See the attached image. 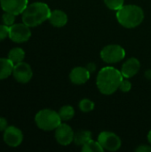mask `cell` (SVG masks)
Returning <instances> with one entry per match:
<instances>
[{"instance_id": "26", "label": "cell", "mask_w": 151, "mask_h": 152, "mask_svg": "<svg viewBox=\"0 0 151 152\" xmlns=\"http://www.w3.org/2000/svg\"><path fill=\"white\" fill-rule=\"evenodd\" d=\"M7 121L4 118H0V132L4 131L7 128Z\"/></svg>"}, {"instance_id": "24", "label": "cell", "mask_w": 151, "mask_h": 152, "mask_svg": "<svg viewBox=\"0 0 151 152\" xmlns=\"http://www.w3.org/2000/svg\"><path fill=\"white\" fill-rule=\"evenodd\" d=\"M9 34H10V27L4 24L0 25V41L9 37Z\"/></svg>"}, {"instance_id": "17", "label": "cell", "mask_w": 151, "mask_h": 152, "mask_svg": "<svg viewBox=\"0 0 151 152\" xmlns=\"http://www.w3.org/2000/svg\"><path fill=\"white\" fill-rule=\"evenodd\" d=\"M8 58L14 63H19V62H21L24 58H25V52L22 48H20V47H15V48H12L10 52H9V54H8Z\"/></svg>"}, {"instance_id": "13", "label": "cell", "mask_w": 151, "mask_h": 152, "mask_svg": "<svg viewBox=\"0 0 151 152\" xmlns=\"http://www.w3.org/2000/svg\"><path fill=\"white\" fill-rule=\"evenodd\" d=\"M91 73L85 67H76L69 73V79L75 85L85 84L90 79Z\"/></svg>"}, {"instance_id": "22", "label": "cell", "mask_w": 151, "mask_h": 152, "mask_svg": "<svg viewBox=\"0 0 151 152\" xmlns=\"http://www.w3.org/2000/svg\"><path fill=\"white\" fill-rule=\"evenodd\" d=\"M2 20H3V22H4V25L11 27L14 23L15 14L11 13V12H4V13L2 16Z\"/></svg>"}, {"instance_id": "28", "label": "cell", "mask_w": 151, "mask_h": 152, "mask_svg": "<svg viewBox=\"0 0 151 152\" xmlns=\"http://www.w3.org/2000/svg\"><path fill=\"white\" fill-rule=\"evenodd\" d=\"M145 76H146V77H147L148 79H151V70L150 69H149V70H147V71H146V73H145Z\"/></svg>"}, {"instance_id": "27", "label": "cell", "mask_w": 151, "mask_h": 152, "mask_svg": "<svg viewBox=\"0 0 151 152\" xmlns=\"http://www.w3.org/2000/svg\"><path fill=\"white\" fill-rule=\"evenodd\" d=\"M86 69L89 70L90 73H92L93 71H94L96 69V65L94 63H89L87 66H86Z\"/></svg>"}, {"instance_id": "20", "label": "cell", "mask_w": 151, "mask_h": 152, "mask_svg": "<svg viewBox=\"0 0 151 152\" xmlns=\"http://www.w3.org/2000/svg\"><path fill=\"white\" fill-rule=\"evenodd\" d=\"M79 110L82 112H91L94 110V102L93 101H91L90 99H83L79 102L78 104Z\"/></svg>"}, {"instance_id": "11", "label": "cell", "mask_w": 151, "mask_h": 152, "mask_svg": "<svg viewBox=\"0 0 151 152\" xmlns=\"http://www.w3.org/2000/svg\"><path fill=\"white\" fill-rule=\"evenodd\" d=\"M28 0H0V4L4 12L20 14L28 6Z\"/></svg>"}, {"instance_id": "14", "label": "cell", "mask_w": 151, "mask_h": 152, "mask_svg": "<svg viewBox=\"0 0 151 152\" xmlns=\"http://www.w3.org/2000/svg\"><path fill=\"white\" fill-rule=\"evenodd\" d=\"M48 20L53 26L57 28H61L68 23V15L65 12L56 9L51 11Z\"/></svg>"}, {"instance_id": "4", "label": "cell", "mask_w": 151, "mask_h": 152, "mask_svg": "<svg viewBox=\"0 0 151 152\" xmlns=\"http://www.w3.org/2000/svg\"><path fill=\"white\" fill-rule=\"evenodd\" d=\"M35 122L38 128L44 131H53L61 124V119L59 113L55 110L44 109L36 113Z\"/></svg>"}, {"instance_id": "6", "label": "cell", "mask_w": 151, "mask_h": 152, "mask_svg": "<svg viewBox=\"0 0 151 152\" xmlns=\"http://www.w3.org/2000/svg\"><path fill=\"white\" fill-rule=\"evenodd\" d=\"M97 141L102 146L104 151H117L121 148L122 145V141L119 136L109 131L101 132L99 134Z\"/></svg>"}, {"instance_id": "7", "label": "cell", "mask_w": 151, "mask_h": 152, "mask_svg": "<svg viewBox=\"0 0 151 152\" xmlns=\"http://www.w3.org/2000/svg\"><path fill=\"white\" fill-rule=\"evenodd\" d=\"M30 27L25 23H16L10 27L9 37L15 43H24L31 37Z\"/></svg>"}, {"instance_id": "16", "label": "cell", "mask_w": 151, "mask_h": 152, "mask_svg": "<svg viewBox=\"0 0 151 152\" xmlns=\"http://www.w3.org/2000/svg\"><path fill=\"white\" fill-rule=\"evenodd\" d=\"M90 140H92V133L87 130H81L75 134L73 142L77 146H83Z\"/></svg>"}, {"instance_id": "25", "label": "cell", "mask_w": 151, "mask_h": 152, "mask_svg": "<svg viewBox=\"0 0 151 152\" xmlns=\"http://www.w3.org/2000/svg\"><path fill=\"white\" fill-rule=\"evenodd\" d=\"M135 151L137 152H151V146L150 145H140L138 148L135 149Z\"/></svg>"}, {"instance_id": "3", "label": "cell", "mask_w": 151, "mask_h": 152, "mask_svg": "<svg viewBox=\"0 0 151 152\" xmlns=\"http://www.w3.org/2000/svg\"><path fill=\"white\" fill-rule=\"evenodd\" d=\"M117 20L123 27L133 28L143 21L144 12L142 7L135 4L123 5L117 11Z\"/></svg>"}, {"instance_id": "10", "label": "cell", "mask_w": 151, "mask_h": 152, "mask_svg": "<svg viewBox=\"0 0 151 152\" xmlns=\"http://www.w3.org/2000/svg\"><path fill=\"white\" fill-rule=\"evenodd\" d=\"M23 140L21 131L15 126H8L4 133V141L10 147H18Z\"/></svg>"}, {"instance_id": "2", "label": "cell", "mask_w": 151, "mask_h": 152, "mask_svg": "<svg viewBox=\"0 0 151 152\" xmlns=\"http://www.w3.org/2000/svg\"><path fill=\"white\" fill-rule=\"evenodd\" d=\"M51 10L42 2H35L28 4L22 12V21L28 27H36L49 19Z\"/></svg>"}, {"instance_id": "12", "label": "cell", "mask_w": 151, "mask_h": 152, "mask_svg": "<svg viewBox=\"0 0 151 152\" xmlns=\"http://www.w3.org/2000/svg\"><path fill=\"white\" fill-rule=\"evenodd\" d=\"M141 69V62L136 58H130L125 61L121 68V73L124 77L131 78L134 77Z\"/></svg>"}, {"instance_id": "15", "label": "cell", "mask_w": 151, "mask_h": 152, "mask_svg": "<svg viewBox=\"0 0 151 152\" xmlns=\"http://www.w3.org/2000/svg\"><path fill=\"white\" fill-rule=\"evenodd\" d=\"M14 63L9 59L0 58V80L7 78L13 70Z\"/></svg>"}, {"instance_id": "19", "label": "cell", "mask_w": 151, "mask_h": 152, "mask_svg": "<svg viewBox=\"0 0 151 152\" xmlns=\"http://www.w3.org/2000/svg\"><path fill=\"white\" fill-rule=\"evenodd\" d=\"M81 151L83 152H103L104 149L98 141L90 140L88 142L82 146Z\"/></svg>"}, {"instance_id": "9", "label": "cell", "mask_w": 151, "mask_h": 152, "mask_svg": "<svg viewBox=\"0 0 151 152\" xmlns=\"http://www.w3.org/2000/svg\"><path fill=\"white\" fill-rule=\"evenodd\" d=\"M75 133L73 129L67 124H61L55 129V139L57 142L62 146H68L74 141Z\"/></svg>"}, {"instance_id": "1", "label": "cell", "mask_w": 151, "mask_h": 152, "mask_svg": "<svg viewBox=\"0 0 151 152\" xmlns=\"http://www.w3.org/2000/svg\"><path fill=\"white\" fill-rule=\"evenodd\" d=\"M124 77L120 70L114 67L102 68L96 77V85L99 91L105 95H110L118 90Z\"/></svg>"}, {"instance_id": "23", "label": "cell", "mask_w": 151, "mask_h": 152, "mask_svg": "<svg viewBox=\"0 0 151 152\" xmlns=\"http://www.w3.org/2000/svg\"><path fill=\"white\" fill-rule=\"evenodd\" d=\"M118 89L123 93H127L132 89V83L127 79H123L122 82L120 83Z\"/></svg>"}, {"instance_id": "29", "label": "cell", "mask_w": 151, "mask_h": 152, "mask_svg": "<svg viewBox=\"0 0 151 152\" xmlns=\"http://www.w3.org/2000/svg\"><path fill=\"white\" fill-rule=\"evenodd\" d=\"M148 141H149L150 144L151 145V130L149 132V134H148Z\"/></svg>"}, {"instance_id": "18", "label": "cell", "mask_w": 151, "mask_h": 152, "mask_svg": "<svg viewBox=\"0 0 151 152\" xmlns=\"http://www.w3.org/2000/svg\"><path fill=\"white\" fill-rule=\"evenodd\" d=\"M59 115L61 117V121H69L72 119L75 116V110L70 105H65L61 107L59 110Z\"/></svg>"}, {"instance_id": "21", "label": "cell", "mask_w": 151, "mask_h": 152, "mask_svg": "<svg viewBox=\"0 0 151 152\" xmlns=\"http://www.w3.org/2000/svg\"><path fill=\"white\" fill-rule=\"evenodd\" d=\"M104 3L108 8L114 11H117L125 5V0H104Z\"/></svg>"}, {"instance_id": "5", "label": "cell", "mask_w": 151, "mask_h": 152, "mask_svg": "<svg viewBox=\"0 0 151 152\" xmlns=\"http://www.w3.org/2000/svg\"><path fill=\"white\" fill-rule=\"evenodd\" d=\"M101 57L107 63H117L124 60L125 57V49L119 45H109L101 51Z\"/></svg>"}, {"instance_id": "8", "label": "cell", "mask_w": 151, "mask_h": 152, "mask_svg": "<svg viewBox=\"0 0 151 152\" xmlns=\"http://www.w3.org/2000/svg\"><path fill=\"white\" fill-rule=\"evenodd\" d=\"M12 75L17 82L21 84H26L30 81L33 76V71L31 67L26 62H19L14 64Z\"/></svg>"}]
</instances>
